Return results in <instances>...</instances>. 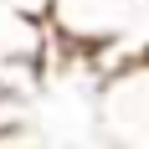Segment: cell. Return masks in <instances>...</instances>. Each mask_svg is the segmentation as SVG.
Returning a JSON list of instances; mask_svg holds the SVG:
<instances>
[{
	"label": "cell",
	"instance_id": "cell-1",
	"mask_svg": "<svg viewBox=\"0 0 149 149\" xmlns=\"http://www.w3.org/2000/svg\"><path fill=\"white\" fill-rule=\"evenodd\" d=\"M108 149H149V57L123 62L103 88Z\"/></svg>",
	"mask_w": 149,
	"mask_h": 149
},
{
	"label": "cell",
	"instance_id": "cell-2",
	"mask_svg": "<svg viewBox=\"0 0 149 149\" xmlns=\"http://www.w3.org/2000/svg\"><path fill=\"white\" fill-rule=\"evenodd\" d=\"M144 0H52V31L57 41L82 46V52H103L139 21Z\"/></svg>",
	"mask_w": 149,
	"mask_h": 149
},
{
	"label": "cell",
	"instance_id": "cell-3",
	"mask_svg": "<svg viewBox=\"0 0 149 149\" xmlns=\"http://www.w3.org/2000/svg\"><path fill=\"white\" fill-rule=\"evenodd\" d=\"M57 41L52 21L21 10L15 0H0V67H41Z\"/></svg>",
	"mask_w": 149,
	"mask_h": 149
},
{
	"label": "cell",
	"instance_id": "cell-4",
	"mask_svg": "<svg viewBox=\"0 0 149 149\" xmlns=\"http://www.w3.org/2000/svg\"><path fill=\"white\" fill-rule=\"evenodd\" d=\"M36 77H41V67H0V139H10L26 123V98Z\"/></svg>",
	"mask_w": 149,
	"mask_h": 149
},
{
	"label": "cell",
	"instance_id": "cell-5",
	"mask_svg": "<svg viewBox=\"0 0 149 149\" xmlns=\"http://www.w3.org/2000/svg\"><path fill=\"white\" fill-rule=\"evenodd\" d=\"M15 5H21V10H31V15H41V21L52 15V0H15Z\"/></svg>",
	"mask_w": 149,
	"mask_h": 149
}]
</instances>
